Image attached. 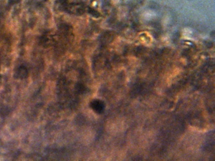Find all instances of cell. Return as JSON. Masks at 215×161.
Masks as SVG:
<instances>
[{"instance_id":"1","label":"cell","mask_w":215,"mask_h":161,"mask_svg":"<svg viewBox=\"0 0 215 161\" xmlns=\"http://www.w3.org/2000/svg\"><path fill=\"white\" fill-rule=\"evenodd\" d=\"M89 12H90L93 17H98L100 16V14L99 13H98L97 11L95 10H92V9H90V10H89Z\"/></svg>"}]
</instances>
